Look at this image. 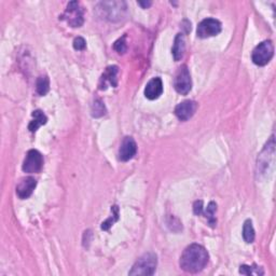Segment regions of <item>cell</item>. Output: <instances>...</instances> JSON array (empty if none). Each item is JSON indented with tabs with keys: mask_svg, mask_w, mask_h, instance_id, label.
<instances>
[{
	"mask_svg": "<svg viewBox=\"0 0 276 276\" xmlns=\"http://www.w3.org/2000/svg\"><path fill=\"white\" fill-rule=\"evenodd\" d=\"M208 262V253L199 244L187 247L180 257V268L188 273H199L205 268Z\"/></svg>",
	"mask_w": 276,
	"mask_h": 276,
	"instance_id": "1",
	"label": "cell"
},
{
	"mask_svg": "<svg viewBox=\"0 0 276 276\" xmlns=\"http://www.w3.org/2000/svg\"><path fill=\"white\" fill-rule=\"evenodd\" d=\"M158 259L154 253L142 255L133 265L130 275H154L157 269Z\"/></svg>",
	"mask_w": 276,
	"mask_h": 276,
	"instance_id": "2",
	"label": "cell"
},
{
	"mask_svg": "<svg viewBox=\"0 0 276 276\" xmlns=\"http://www.w3.org/2000/svg\"><path fill=\"white\" fill-rule=\"evenodd\" d=\"M274 55V47L270 40L258 44L252 54V59L258 66H264L269 63Z\"/></svg>",
	"mask_w": 276,
	"mask_h": 276,
	"instance_id": "3",
	"label": "cell"
},
{
	"mask_svg": "<svg viewBox=\"0 0 276 276\" xmlns=\"http://www.w3.org/2000/svg\"><path fill=\"white\" fill-rule=\"evenodd\" d=\"M59 19L66 21L71 27H81L84 22L83 10L78 2H70L67 5L64 14Z\"/></svg>",
	"mask_w": 276,
	"mask_h": 276,
	"instance_id": "4",
	"label": "cell"
},
{
	"mask_svg": "<svg viewBox=\"0 0 276 276\" xmlns=\"http://www.w3.org/2000/svg\"><path fill=\"white\" fill-rule=\"evenodd\" d=\"M174 86L177 93H179L181 95H187L191 91L192 80H191L189 69L186 65L181 66L179 70H178L175 81H174Z\"/></svg>",
	"mask_w": 276,
	"mask_h": 276,
	"instance_id": "5",
	"label": "cell"
},
{
	"mask_svg": "<svg viewBox=\"0 0 276 276\" xmlns=\"http://www.w3.org/2000/svg\"><path fill=\"white\" fill-rule=\"evenodd\" d=\"M43 165L42 155L38 150H29L23 163V171L28 174L39 173Z\"/></svg>",
	"mask_w": 276,
	"mask_h": 276,
	"instance_id": "6",
	"label": "cell"
},
{
	"mask_svg": "<svg viewBox=\"0 0 276 276\" xmlns=\"http://www.w3.org/2000/svg\"><path fill=\"white\" fill-rule=\"evenodd\" d=\"M221 32V23L215 19H205L203 20L199 25L197 34L200 38H209L217 36Z\"/></svg>",
	"mask_w": 276,
	"mask_h": 276,
	"instance_id": "7",
	"label": "cell"
},
{
	"mask_svg": "<svg viewBox=\"0 0 276 276\" xmlns=\"http://www.w3.org/2000/svg\"><path fill=\"white\" fill-rule=\"evenodd\" d=\"M101 6L104 12V17L109 21H120L123 16V12H126V4L124 3H102Z\"/></svg>",
	"mask_w": 276,
	"mask_h": 276,
	"instance_id": "8",
	"label": "cell"
},
{
	"mask_svg": "<svg viewBox=\"0 0 276 276\" xmlns=\"http://www.w3.org/2000/svg\"><path fill=\"white\" fill-rule=\"evenodd\" d=\"M137 152V145L133 137L127 136L121 142L119 149V160L123 162L130 161L131 159L134 158Z\"/></svg>",
	"mask_w": 276,
	"mask_h": 276,
	"instance_id": "9",
	"label": "cell"
},
{
	"mask_svg": "<svg viewBox=\"0 0 276 276\" xmlns=\"http://www.w3.org/2000/svg\"><path fill=\"white\" fill-rule=\"evenodd\" d=\"M198 105L193 101H185L178 104L175 108L176 117L180 121H188L193 117V114L197 111Z\"/></svg>",
	"mask_w": 276,
	"mask_h": 276,
	"instance_id": "10",
	"label": "cell"
},
{
	"mask_svg": "<svg viewBox=\"0 0 276 276\" xmlns=\"http://www.w3.org/2000/svg\"><path fill=\"white\" fill-rule=\"evenodd\" d=\"M163 93V82L161 78H154L147 83L145 87V96L150 101L158 100Z\"/></svg>",
	"mask_w": 276,
	"mask_h": 276,
	"instance_id": "11",
	"label": "cell"
},
{
	"mask_svg": "<svg viewBox=\"0 0 276 276\" xmlns=\"http://www.w3.org/2000/svg\"><path fill=\"white\" fill-rule=\"evenodd\" d=\"M36 186H37V181L33 177H26L21 180V182L16 187V194L17 197L22 200H25L29 198L33 194Z\"/></svg>",
	"mask_w": 276,
	"mask_h": 276,
	"instance_id": "12",
	"label": "cell"
},
{
	"mask_svg": "<svg viewBox=\"0 0 276 276\" xmlns=\"http://www.w3.org/2000/svg\"><path fill=\"white\" fill-rule=\"evenodd\" d=\"M117 74H118V67L117 66H109L107 67L106 71L104 75L101 78L100 81V88L101 90H106L107 85H111L115 87L118 85V79H117Z\"/></svg>",
	"mask_w": 276,
	"mask_h": 276,
	"instance_id": "13",
	"label": "cell"
},
{
	"mask_svg": "<svg viewBox=\"0 0 276 276\" xmlns=\"http://www.w3.org/2000/svg\"><path fill=\"white\" fill-rule=\"evenodd\" d=\"M185 49H186V44H185V37L182 34H178L175 38L174 41V46H173V57L176 62L180 60L183 57L185 54Z\"/></svg>",
	"mask_w": 276,
	"mask_h": 276,
	"instance_id": "14",
	"label": "cell"
},
{
	"mask_svg": "<svg viewBox=\"0 0 276 276\" xmlns=\"http://www.w3.org/2000/svg\"><path fill=\"white\" fill-rule=\"evenodd\" d=\"M33 118L34 120L29 123V126H28V129L30 132H36L41 126H44L48 121L47 115L44 114L41 110H35L33 112Z\"/></svg>",
	"mask_w": 276,
	"mask_h": 276,
	"instance_id": "15",
	"label": "cell"
},
{
	"mask_svg": "<svg viewBox=\"0 0 276 276\" xmlns=\"http://www.w3.org/2000/svg\"><path fill=\"white\" fill-rule=\"evenodd\" d=\"M36 90L40 96L47 95L50 91V81L47 76H40L36 82Z\"/></svg>",
	"mask_w": 276,
	"mask_h": 276,
	"instance_id": "16",
	"label": "cell"
},
{
	"mask_svg": "<svg viewBox=\"0 0 276 276\" xmlns=\"http://www.w3.org/2000/svg\"><path fill=\"white\" fill-rule=\"evenodd\" d=\"M243 238L246 243H253L255 241V230L252 220H246L243 227Z\"/></svg>",
	"mask_w": 276,
	"mask_h": 276,
	"instance_id": "17",
	"label": "cell"
},
{
	"mask_svg": "<svg viewBox=\"0 0 276 276\" xmlns=\"http://www.w3.org/2000/svg\"><path fill=\"white\" fill-rule=\"evenodd\" d=\"M91 112H92V117L94 118H101L103 115L106 114V107L104 103L101 100H95L94 103L92 104L91 107Z\"/></svg>",
	"mask_w": 276,
	"mask_h": 276,
	"instance_id": "18",
	"label": "cell"
},
{
	"mask_svg": "<svg viewBox=\"0 0 276 276\" xmlns=\"http://www.w3.org/2000/svg\"><path fill=\"white\" fill-rule=\"evenodd\" d=\"M217 210V205L213 202H210L208 204V206H207V209L206 211L204 212V215H206L205 217L208 219V222L210 224L211 227H213L216 225V218H215V212Z\"/></svg>",
	"mask_w": 276,
	"mask_h": 276,
	"instance_id": "19",
	"label": "cell"
},
{
	"mask_svg": "<svg viewBox=\"0 0 276 276\" xmlns=\"http://www.w3.org/2000/svg\"><path fill=\"white\" fill-rule=\"evenodd\" d=\"M126 39H127V36L124 35L122 38H120L119 40L115 41L114 44H113V49L117 51L119 54H124V53H126L127 50H128Z\"/></svg>",
	"mask_w": 276,
	"mask_h": 276,
	"instance_id": "20",
	"label": "cell"
},
{
	"mask_svg": "<svg viewBox=\"0 0 276 276\" xmlns=\"http://www.w3.org/2000/svg\"><path fill=\"white\" fill-rule=\"evenodd\" d=\"M239 273L244 275H263V271L259 268H253V266L248 265H241V269H239Z\"/></svg>",
	"mask_w": 276,
	"mask_h": 276,
	"instance_id": "21",
	"label": "cell"
},
{
	"mask_svg": "<svg viewBox=\"0 0 276 276\" xmlns=\"http://www.w3.org/2000/svg\"><path fill=\"white\" fill-rule=\"evenodd\" d=\"M86 47V42L82 37H78L74 40V48L77 51H82Z\"/></svg>",
	"mask_w": 276,
	"mask_h": 276,
	"instance_id": "22",
	"label": "cell"
},
{
	"mask_svg": "<svg viewBox=\"0 0 276 276\" xmlns=\"http://www.w3.org/2000/svg\"><path fill=\"white\" fill-rule=\"evenodd\" d=\"M193 208H194L195 215H202V213H203V202L202 201L195 202Z\"/></svg>",
	"mask_w": 276,
	"mask_h": 276,
	"instance_id": "23",
	"label": "cell"
},
{
	"mask_svg": "<svg viewBox=\"0 0 276 276\" xmlns=\"http://www.w3.org/2000/svg\"><path fill=\"white\" fill-rule=\"evenodd\" d=\"M138 5L141 6L144 9H147L148 7L151 6V3H150V2H149V3H141V2H140V3H138Z\"/></svg>",
	"mask_w": 276,
	"mask_h": 276,
	"instance_id": "24",
	"label": "cell"
}]
</instances>
